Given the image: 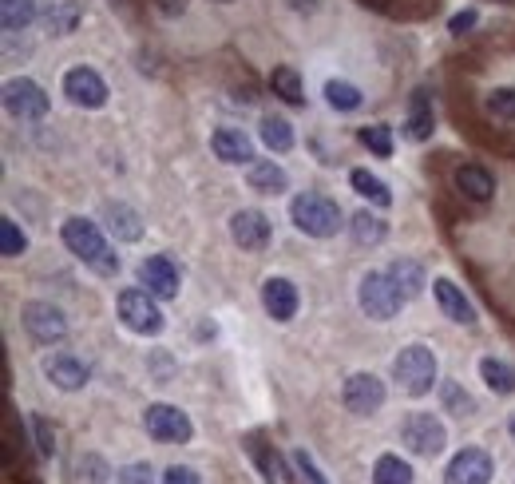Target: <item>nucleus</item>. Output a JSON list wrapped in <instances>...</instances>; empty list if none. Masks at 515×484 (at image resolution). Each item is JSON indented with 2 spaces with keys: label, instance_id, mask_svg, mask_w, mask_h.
<instances>
[{
  "label": "nucleus",
  "instance_id": "nucleus-1",
  "mask_svg": "<svg viewBox=\"0 0 515 484\" xmlns=\"http://www.w3.org/2000/svg\"><path fill=\"white\" fill-rule=\"evenodd\" d=\"M64 246L103 278H111L119 270V254H111V246H107V239H103L100 227L92 219H68L64 223Z\"/></svg>",
  "mask_w": 515,
  "mask_h": 484
},
{
  "label": "nucleus",
  "instance_id": "nucleus-2",
  "mask_svg": "<svg viewBox=\"0 0 515 484\" xmlns=\"http://www.w3.org/2000/svg\"><path fill=\"white\" fill-rule=\"evenodd\" d=\"M357 302H361V310H365L373 322H393L409 298H405L401 286L389 278V270H369V274L361 278V286H357Z\"/></svg>",
  "mask_w": 515,
  "mask_h": 484
},
{
  "label": "nucleus",
  "instance_id": "nucleus-3",
  "mask_svg": "<svg viewBox=\"0 0 515 484\" xmlns=\"http://www.w3.org/2000/svg\"><path fill=\"white\" fill-rule=\"evenodd\" d=\"M290 219L309 239H333L341 231V207L325 195H298L290 203Z\"/></svg>",
  "mask_w": 515,
  "mask_h": 484
},
{
  "label": "nucleus",
  "instance_id": "nucleus-4",
  "mask_svg": "<svg viewBox=\"0 0 515 484\" xmlns=\"http://www.w3.org/2000/svg\"><path fill=\"white\" fill-rule=\"evenodd\" d=\"M393 377L401 381V389L409 397L432 393V385H436V354L428 346H405L397 354V362H393Z\"/></svg>",
  "mask_w": 515,
  "mask_h": 484
},
{
  "label": "nucleus",
  "instance_id": "nucleus-5",
  "mask_svg": "<svg viewBox=\"0 0 515 484\" xmlns=\"http://www.w3.org/2000/svg\"><path fill=\"white\" fill-rule=\"evenodd\" d=\"M401 441L416 457H436L448 445V429H444V421L436 413H409L401 421Z\"/></svg>",
  "mask_w": 515,
  "mask_h": 484
},
{
  "label": "nucleus",
  "instance_id": "nucleus-6",
  "mask_svg": "<svg viewBox=\"0 0 515 484\" xmlns=\"http://www.w3.org/2000/svg\"><path fill=\"white\" fill-rule=\"evenodd\" d=\"M119 318L135 334H159L163 330V310L155 306V294L151 290H139V286H131V290L119 294Z\"/></svg>",
  "mask_w": 515,
  "mask_h": 484
},
{
  "label": "nucleus",
  "instance_id": "nucleus-7",
  "mask_svg": "<svg viewBox=\"0 0 515 484\" xmlns=\"http://www.w3.org/2000/svg\"><path fill=\"white\" fill-rule=\"evenodd\" d=\"M143 425H147V437L163 441V445H187L195 437L191 417L183 409H175V405H147Z\"/></svg>",
  "mask_w": 515,
  "mask_h": 484
},
{
  "label": "nucleus",
  "instance_id": "nucleus-8",
  "mask_svg": "<svg viewBox=\"0 0 515 484\" xmlns=\"http://www.w3.org/2000/svg\"><path fill=\"white\" fill-rule=\"evenodd\" d=\"M20 318H24L28 338L40 342V346H56V342L68 338V322H64V314L52 302H28Z\"/></svg>",
  "mask_w": 515,
  "mask_h": 484
},
{
  "label": "nucleus",
  "instance_id": "nucleus-9",
  "mask_svg": "<svg viewBox=\"0 0 515 484\" xmlns=\"http://www.w3.org/2000/svg\"><path fill=\"white\" fill-rule=\"evenodd\" d=\"M4 108H8V116H16V120H44L48 116V96H44V88L36 84V80H8L4 84Z\"/></svg>",
  "mask_w": 515,
  "mask_h": 484
},
{
  "label": "nucleus",
  "instance_id": "nucleus-10",
  "mask_svg": "<svg viewBox=\"0 0 515 484\" xmlns=\"http://www.w3.org/2000/svg\"><path fill=\"white\" fill-rule=\"evenodd\" d=\"M341 401H345L349 413L369 417V413H377L385 405V381L377 373H353L345 381V389H341Z\"/></svg>",
  "mask_w": 515,
  "mask_h": 484
},
{
  "label": "nucleus",
  "instance_id": "nucleus-11",
  "mask_svg": "<svg viewBox=\"0 0 515 484\" xmlns=\"http://www.w3.org/2000/svg\"><path fill=\"white\" fill-rule=\"evenodd\" d=\"M64 96L76 104V108H103L107 104V84L100 80V72L92 68H68L64 72Z\"/></svg>",
  "mask_w": 515,
  "mask_h": 484
},
{
  "label": "nucleus",
  "instance_id": "nucleus-12",
  "mask_svg": "<svg viewBox=\"0 0 515 484\" xmlns=\"http://www.w3.org/2000/svg\"><path fill=\"white\" fill-rule=\"evenodd\" d=\"M492 457L484 449H464L448 461L444 469V484H488L492 481Z\"/></svg>",
  "mask_w": 515,
  "mask_h": 484
},
{
  "label": "nucleus",
  "instance_id": "nucleus-13",
  "mask_svg": "<svg viewBox=\"0 0 515 484\" xmlns=\"http://www.w3.org/2000/svg\"><path fill=\"white\" fill-rule=\"evenodd\" d=\"M139 282L155 294V298H179V270L167 254H151L139 262Z\"/></svg>",
  "mask_w": 515,
  "mask_h": 484
},
{
  "label": "nucleus",
  "instance_id": "nucleus-14",
  "mask_svg": "<svg viewBox=\"0 0 515 484\" xmlns=\"http://www.w3.org/2000/svg\"><path fill=\"white\" fill-rule=\"evenodd\" d=\"M262 306H266V314H270L274 322H290V318L298 314V306H302L298 286H294L290 278H266V282H262Z\"/></svg>",
  "mask_w": 515,
  "mask_h": 484
},
{
  "label": "nucleus",
  "instance_id": "nucleus-15",
  "mask_svg": "<svg viewBox=\"0 0 515 484\" xmlns=\"http://www.w3.org/2000/svg\"><path fill=\"white\" fill-rule=\"evenodd\" d=\"M230 239L242 250H266L270 242V219L262 211H234L230 215Z\"/></svg>",
  "mask_w": 515,
  "mask_h": 484
},
{
  "label": "nucleus",
  "instance_id": "nucleus-16",
  "mask_svg": "<svg viewBox=\"0 0 515 484\" xmlns=\"http://www.w3.org/2000/svg\"><path fill=\"white\" fill-rule=\"evenodd\" d=\"M436 127V108H432V92L428 88H416L409 96V112H405V135L412 143H424Z\"/></svg>",
  "mask_w": 515,
  "mask_h": 484
},
{
  "label": "nucleus",
  "instance_id": "nucleus-17",
  "mask_svg": "<svg viewBox=\"0 0 515 484\" xmlns=\"http://www.w3.org/2000/svg\"><path fill=\"white\" fill-rule=\"evenodd\" d=\"M210 151L222 159V163H250L254 159V139L238 127H218L210 135Z\"/></svg>",
  "mask_w": 515,
  "mask_h": 484
},
{
  "label": "nucleus",
  "instance_id": "nucleus-18",
  "mask_svg": "<svg viewBox=\"0 0 515 484\" xmlns=\"http://www.w3.org/2000/svg\"><path fill=\"white\" fill-rule=\"evenodd\" d=\"M432 290H436V302H440L444 318H452V322H460V326H476V306L464 298V290H460L452 278H436Z\"/></svg>",
  "mask_w": 515,
  "mask_h": 484
},
{
  "label": "nucleus",
  "instance_id": "nucleus-19",
  "mask_svg": "<svg viewBox=\"0 0 515 484\" xmlns=\"http://www.w3.org/2000/svg\"><path fill=\"white\" fill-rule=\"evenodd\" d=\"M44 377H48L56 389H64V393H76V389L88 385V365L76 362L72 354H56V358L44 362Z\"/></svg>",
  "mask_w": 515,
  "mask_h": 484
},
{
  "label": "nucleus",
  "instance_id": "nucleus-20",
  "mask_svg": "<svg viewBox=\"0 0 515 484\" xmlns=\"http://www.w3.org/2000/svg\"><path fill=\"white\" fill-rule=\"evenodd\" d=\"M456 191H460L464 199H472V203H488V199L496 195V179H492L488 167L464 163V167H456Z\"/></svg>",
  "mask_w": 515,
  "mask_h": 484
},
{
  "label": "nucleus",
  "instance_id": "nucleus-21",
  "mask_svg": "<svg viewBox=\"0 0 515 484\" xmlns=\"http://www.w3.org/2000/svg\"><path fill=\"white\" fill-rule=\"evenodd\" d=\"M246 183H250V191H258V195H282V191L290 187V175H286V167H278L274 159H258V163H250Z\"/></svg>",
  "mask_w": 515,
  "mask_h": 484
},
{
  "label": "nucleus",
  "instance_id": "nucleus-22",
  "mask_svg": "<svg viewBox=\"0 0 515 484\" xmlns=\"http://www.w3.org/2000/svg\"><path fill=\"white\" fill-rule=\"evenodd\" d=\"M103 219H107V231L119 242L143 239V219H139V211H131L127 203H107V207H103Z\"/></svg>",
  "mask_w": 515,
  "mask_h": 484
},
{
  "label": "nucleus",
  "instance_id": "nucleus-23",
  "mask_svg": "<svg viewBox=\"0 0 515 484\" xmlns=\"http://www.w3.org/2000/svg\"><path fill=\"white\" fill-rule=\"evenodd\" d=\"M480 377L496 397H512L515 393V365L504 358H484L480 362Z\"/></svg>",
  "mask_w": 515,
  "mask_h": 484
},
{
  "label": "nucleus",
  "instance_id": "nucleus-24",
  "mask_svg": "<svg viewBox=\"0 0 515 484\" xmlns=\"http://www.w3.org/2000/svg\"><path fill=\"white\" fill-rule=\"evenodd\" d=\"M349 183H353V191H357L361 199H369V203H377V207H389V203H393V191L385 187V179L369 175L365 167H357V171L349 175Z\"/></svg>",
  "mask_w": 515,
  "mask_h": 484
},
{
  "label": "nucleus",
  "instance_id": "nucleus-25",
  "mask_svg": "<svg viewBox=\"0 0 515 484\" xmlns=\"http://www.w3.org/2000/svg\"><path fill=\"white\" fill-rule=\"evenodd\" d=\"M389 278L401 286V294H405V298H416V294L424 290V266H420V262H412V258H397V262L389 266Z\"/></svg>",
  "mask_w": 515,
  "mask_h": 484
},
{
  "label": "nucleus",
  "instance_id": "nucleus-26",
  "mask_svg": "<svg viewBox=\"0 0 515 484\" xmlns=\"http://www.w3.org/2000/svg\"><path fill=\"white\" fill-rule=\"evenodd\" d=\"M270 88H274V96H278V100H286V104H306L302 76H298L294 68H286V64L270 72Z\"/></svg>",
  "mask_w": 515,
  "mask_h": 484
},
{
  "label": "nucleus",
  "instance_id": "nucleus-27",
  "mask_svg": "<svg viewBox=\"0 0 515 484\" xmlns=\"http://www.w3.org/2000/svg\"><path fill=\"white\" fill-rule=\"evenodd\" d=\"M36 20V0H0V24L4 32H24Z\"/></svg>",
  "mask_w": 515,
  "mask_h": 484
},
{
  "label": "nucleus",
  "instance_id": "nucleus-28",
  "mask_svg": "<svg viewBox=\"0 0 515 484\" xmlns=\"http://www.w3.org/2000/svg\"><path fill=\"white\" fill-rule=\"evenodd\" d=\"M373 484H412V465L401 461L397 453H385L373 465Z\"/></svg>",
  "mask_w": 515,
  "mask_h": 484
},
{
  "label": "nucleus",
  "instance_id": "nucleus-29",
  "mask_svg": "<svg viewBox=\"0 0 515 484\" xmlns=\"http://www.w3.org/2000/svg\"><path fill=\"white\" fill-rule=\"evenodd\" d=\"M349 231H353V239L361 242V246H377V242H385V235H389V223L377 219V215H369V211H357L353 223H349Z\"/></svg>",
  "mask_w": 515,
  "mask_h": 484
},
{
  "label": "nucleus",
  "instance_id": "nucleus-30",
  "mask_svg": "<svg viewBox=\"0 0 515 484\" xmlns=\"http://www.w3.org/2000/svg\"><path fill=\"white\" fill-rule=\"evenodd\" d=\"M262 143H266L270 151L286 155V151L294 147V127H290V120H282V116H266V120H262Z\"/></svg>",
  "mask_w": 515,
  "mask_h": 484
},
{
  "label": "nucleus",
  "instance_id": "nucleus-31",
  "mask_svg": "<svg viewBox=\"0 0 515 484\" xmlns=\"http://www.w3.org/2000/svg\"><path fill=\"white\" fill-rule=\"evenodd\" d=\"M325 100L337 112H357L361 108V88H353L349 80H329L325 84Z\"/></svg>",
  "mask_w": 515,
  "mask_h": 484
},
{
  "label": "nucleus",
  "instance_id": "nucleus-32",
  "mask_svg": "<svg viewBox=\"0 0 515 484\" xmlns=\"http://www.w3.org/2000/svg\"><path fill=\"white\" fill-rule=\"evenodd\" d=\"M76 24H80V8H76L72 0H56V4L48 8V28H52V32L68 36V32H76Z\"/></svg>",
  "mask_w": 515,
  "mask_h": 484
},
{
  "label": "nucleus",
  "instance_id": "nucleus-33",
  "mask_svg": "<svg viewBox=\"0 0 515 484\" xmlns=\"http://www.w3.org/2000/svg\"><path fill=\"white\" fill-rule=\"evenodd\" d=\"M357 139L373 151V155H381V159H389L393 155V131L385 127V123H373V127H361L357 131Z\"/></svg>",
  "mask_w": 515,
  "mask_h": 484
},
{
  "label": "nucleus",
  "instance_id": "nucleus-34",
  "mask_svg": "<svg viewBox=\"0 0 515 484\" xmlns=\"http://www.w3.org/2000/svg\"><path fill=\"white\" fill-rule=\"evenodd\" d=\"M24 250H28L24 231L16 227V219H8V215H4V219H0V254H4V258H20Z\"/></svg>",
  "mask_w": 515,
  "mask_h": 484
},
{
  "label": "nucleus",
  "instance_id": "nucleus-35",
  "mask_svg": "<svg viewBox=\"0 0 515 484\" xmlns=\"http://www.w3.org/2000/svg\"><path fill=\"white\" fill-rule=\"evenodd\" d=\"M444 409L456 413V417H468V413H476V401L456 381H444Z\"/></svg>",
  "mask_w": 515,
  "mask_h": 484
},
{
  "label": "nucleus",
  "instance_id": "nucleus-36",
  "mask_svg": "<svg viewBox=\"0 0 515 484\" xmlns=\"http://www.w3.org/2000/svg\"><path fill=\"white\" fill-rule=\"evenodd\" d=\"M488 112L496 120H515V88H496L488 92Z\"/></svg>",
  "mask_w": 515,
  "mask_h": 484
},
{
  "label": "nucleus",
  "instance_id": "nucleus-37",
  "mask_svg": "<svg viewBox=\"0 0 515 484\" xmlns=\"http://www.w3.org/2000/svg\"><path fill=\"white\" fill-rule=\"evenodd\" d=\"M290 465H294V473H298V481L302 484H329L325 477H321V469L313 465V457H309L306 449H298V453L290 457Z\"/></svg>",
  "mask_w": 515,
  "mask_h": 484
},
{
  "label": "nucleus",
  "instance_id": "nucleus-38",
  "mask_svg": "<svg viewBox=\"0 0 515 484\" xmlns=\"http://www.w3.org/2000/svg\"><path fill=\"white\" fill-rule=\"evenodd\" d=\"M76 473H80V477H88V484H111V481H107L111 473H107V465H103L100 457H80Z\"/></svg>",
  "mask_w": 515,
  "mask_h": 484
},
{
  "label": "nucleus",
  "instance_id": "nucleus-39",
  "mask_svg": "<svg viewBox=\"0 0 515 484\" xmlns=\"http://www.w3.org/2000/svg\"><path fill=\"white\" fill-rule=\"evenodd\" d=\"M32 429H36V445H40V453H44V457H52V453H56V433H52V425H48L44 417H36V421H32Z\"/></svg>",
  "mask_w": 515,
  "mask_h": 484
},
{
  "label": "nucleus",
  "instance_id": "nucleus-40",
  "mask_svg": "<svg viewBox=\"0 0 515 484\" xmlns=\"http://www.w3.org/2000/svg\"><path fill=\"white\" fill-rule=\"evenodd\" d=\"M119 484H155V473H151V465H127V469H119Z\"/></svg>",
  "mask_w": 515,
  "mask_h": 484
},
{
  "label": "nucleus",
  "instance_id": "nucleus-41",
  "mask_svg": "<svg viewBox=\"0 0 515 484\" xmlns=\"http://www.w3.org/2000/svg\"><path fill=\"white\" fill-rule=\"evenodd\" d=\"M254 457H258V465H262V473H266V481H270V484H282V461H278V453L270 457V453H262V449H254Z\"/></svg>",
  "mask_w": 515,
  "mask_h": 484
},
{
  "label": "nucleus",
  "instance_id": "nucleus-42",
  "mask_svg": "<svg viewBox=\"0 0 515 484\" xmlns=\"http://www.w3.org/2000/svg\"><path fill=\"white\" fill-rule=\"evenodd\" d=\"M163 484H203V481H199V473H195V469H187V465H171V469L163 473Z\"/></svg>",
  "mask_w": 515,
  "mask_h": 484
},
{
  "label": "nucleus",
  "instance_id": "nucleus-43",
  "mask_svg": "<svg viewBox=\"0 0 515 484\" xmlns=\"http://www.w3.org/2000/svg\"><path fill=\"white\" fill-rule=\"evenodd\" d=\"M476 20H480V16H476L472 8H464V12H456V16H452V24H448V28H452L456 36H464L468 28H476Z\"/></svg>",
  "mask_w": 515,
  "mask_h": 484
},
{
  "label": "nucleus",
  "instance_id": "nucleus-44",
  "mask_svg": "<svg viewBox=\"0 0 515 484\" xmlns=\"http://www.w3.org/2000/svg\"><path fill=\"white\" fill-rule=\"evenodd\" d=\"M159 12H167V16H179V12H187V0H159Z\"/></svg>",
  "mask_w": 515,
  "mask_h": 484
},
{
  "label": "nucleus",
  "instance_id": "nucleus-45",
  "mask_svg": "<svg viewBox=\"0 0 515 484\" xmlns=\"http://www.w3.org/2000/svg\"><path fill=\"white\" fill-rule=\"evenodd\" d=\"M361 4H365V8H377V12H385V8H389V0H361Z\"/></svg>",
  "mask_w": 515,
  "mask_h": 484
},
{
  "label": "nucleus",
  "instance_id": "nucleus-46",
  "mask_svg": "<svg viewBox=\"0 0 515 484\" xmlns=\"http://www.w3.org/2000/svg\"><path fill=\"white\" fill-rule=\"evenodd\" d=\"M508 433L515 437V413H512V421H508Z\"/></svg>",
  "mask_w": 515,
  "mask_h": 484
},
{
  "label": "nucleus",
  "instance_id": "nucleus-47",
  "mask_svg": "<svg viewBox=\"0 0 515 484\" xmlns=\"http://www.w3.org/2000/svg\"><path fill=\"white\" fill-rule=\"evenodd\" d=\"M222 4H230V0H222Z\"/></svg>",
  "mask_w": 515,
  "mask_h": 484
}]
</instances>
